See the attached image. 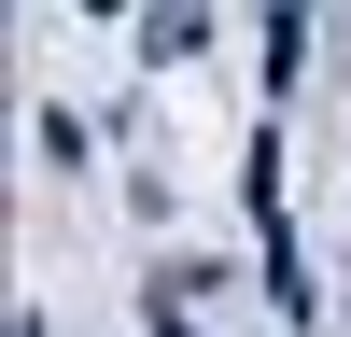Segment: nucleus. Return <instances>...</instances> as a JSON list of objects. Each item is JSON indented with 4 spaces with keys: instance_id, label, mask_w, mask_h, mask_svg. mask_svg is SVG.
Listing matches in <instances>:
<instances>
[{
    "instance_id": "nucleus-1",
    "label": "nucleus",
    "mask_w": 351,
    "mask_h": 337,
    "mask_svg": "<svg viewBox=\"0 0 351 337\" xmlns=\"http://www.w3.org/2000/svg\"><path fill=\"white\" fill-rule=\"evenodd\" d=\"M155 337H197V323H183V309H155Z\"/></svg>"
}]
</instances>
